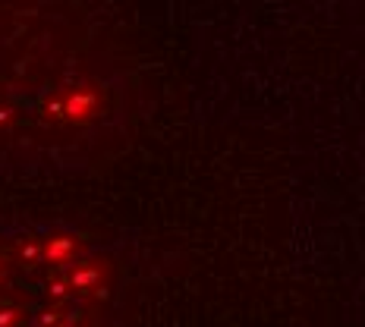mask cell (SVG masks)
<instances>
[{"mask_svg":"<svg viewBox=\"0 0 365 327\" xmlns=\"http://www.w3.org/2000/svg\"><path fill=\"white\" fill-rule=\"evenodd\" d=\"M110 296V261L73 233L0 242V327H98Z\"/></svg>","mask_w":365,"mask_h":327,"instance_id":"cell-1","label":"cell"}]
</instances>
